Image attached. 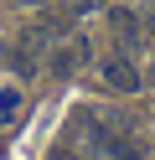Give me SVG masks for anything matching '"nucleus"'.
<instances>
[{
	"label": "nucleus",
	"mask_w": 155,
	"mask_h": 160,
	"mask_svg": "<svg viewBox=\"0 0 155 160\" xmlns=\"http://www.w3.org/2000/svg\"><path fill=\"white\" fill-rule=\"evenodd\" d=\"M98 83L109 88V93H134V88L145 83V72L119 52V57H103V62H98Z\"/></svg>",
	"instance_id": "f257e3e1"
},
{
	"label": "nucleus",
	"mask_w": 155,
	"mask_h": 160,
	"mask_svg": "<svg viewBox=\"0 0 155 160\" xmlns=\"http://www.w3.org/2000/svg\"><path fill=\"white\" fill-rule=\"evenodd\" d=\"M47 36H52V31H41V26L21 31V42H16V67H21V72H36V67H41V52H47Z\"/></svg>",
	"instance_id": "f03ea898"
},
{
	"label": "nucleus",
	"mask_w": 155,
	"mask_h": 160,
	"mask_svg": "<svg viewBox=\"0 0 155 160\" xmlns=\"http://www.w3.org/2000/svg\"><path fill=\"white\" fill-rule=\"evenodd\" d=\"M78 62H88V42H67V47H57L47 67H52L57 78H67V72H78Z\"/></svg>",
	"instance_id": "7ed1b4c3"
},
{
	"label": "nucleus",
	"mask_w": 155,
	"mask_h": 160,
	"mask_svg": "<svg viewBox=\"0 0 155 160\" xmlns=\"http://www.w3.org/2000/svg\"><path fill=\"white\" fill-rule=\"evenodd\" d=\"M109 21H114V31H119V42L129 47V42H140V21H134L129 11H119V5H114L109 11Z\"/></svg>",
	"instance_id": "20e7f679"
},
{
	"label": "nucleus",
	"mask_w": 155,
	"mask_h": 160,
	"mask_svg": "<svg viewBox=\"0 0 155 160\" xmlns=\"http://www.w3.org/2000/svg\"><path fill=\"white\" fill-rule=\"evenodd\" d=\"M16 114H21V93L16 88H0V124H10Z\"/></svg>",
	"instance_id": "39448f33"
},
{
	"label": "nucleus",
	"mask_w": 155,
	"mask_h": 160,
	"mask_svg": "<svg viewBox=\"0 0 155 160\" xmlns=\"http://www.w3.org/2000/svg\"><path fill=\"white\" fill-rule=\"evenodd\" d=\"M145 83H150V88H155V62H150V67H145Z\"/></svg>",
	"instance_id": "423d86ee"
},
{
	"label": "nucleus",
	"mask_w": 155,
	"mask_h": 160,
	"mask_svg": "<svg viewBox=\"0 0 155 160\" xmlns=\"http://www.w3.org/2000/svg\"><path fill=\"white\" fill-rule=\"evenodd\" d=\"M21 5H47V0H21Z\"/></svg>",
	"instance_id": "0eeeda50"
},
{
	"label": "nucleus",
	"mask_w": 155,
	"mask_h": 160,
	"mask_svg": "<svg viewBox=\"0 0 155 160\" xmlns=\"http://www.w3.org/2000/svg\"><path fill=\"white\" fill-rule=\"evenodd\" d=\"M57 160H67V155H57Z\"/></svg>",
	"instance_id": "6e6552de"
}]
</instances>
